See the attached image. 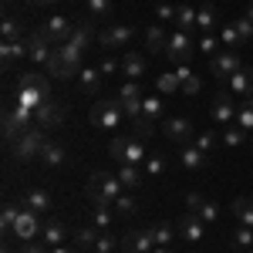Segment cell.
I'll return each mask as SVG.
<instances>
[{
  "mask_svg": "<svg viewBox=\"0 0 253 253\" xmlns=\"http://www.w3.org/2000/svg\"><path fill=\"white\" fill-rule=\"evenodd\" d=\"M17 105H24V108H38V105H44L47 98H51V88H47V78L44 75H38V71H20L17 78Z\"/></svg>",
  "mask_w": 253,
  "mask_h": 253,
  "instance_id": "6da1fadb",
  "label": "cell"
},
{
  "mask_svg": "<svg viewBox=\"0 0 253 253\" xmlns=\"http://www.w3.org/2000/svg\"><path fill=\"white\" fill-rule=\"evenodd\" d=\"M122 179L112 172H105V169H98V172H91V179H88V199L95 203V206H115V199L122 196Z\"/></svg>",
  "mask_w": 253,
  "mask_h": 253,
  "instance_id": "7a4b0ae2",
  "label": "cell"
},
{
  "mask_svg": "<svg viewBox=\"0 0 253 253\" xmlns=\"http://www.w3.org/2000/svg\"><path fill=\"white\" fill-rule=\"evenodd\" d=\"M88 118H91V125L95 128H118L122 125V118H125V108H122V98H101V101H95L91 105V112H88Z\"/></svg>",
  "mask_w": 253,
  "mask_h": 253,
  "instance_id": "3957f363",
  "label": "cell"
},
{
  "mask_svg": "<svg viewBox=\"0 0 253 253\" xmlns=\"http://www.w3.org/2000/svg\"><path fill=\"white\" fill-rule=\"evenodd\" d=\"M44 145H47L44 125H38V122H34V125H31V128H27V132H24L14 145H10V156L17 159V162H31L34 156H41V149H44Z\"/></svg>",
  "mask_w": 253,
  "mask_h": 253,
  "instance_id": "277c9868",
  "label": "cell"
},
{
  "mask_svg": "<svg viewBox=\"0 0 253 253\" xmlns=\"http://www.w3.org/2000/svg\"><path fill=\"white\" fill-rule=\"evenodd\" d=\"M31 125H34V112H31V108H24V105L7 108V112H3V142H7V145H14V142H17Z\"/></svg>",
  "mask_w": 253,
  "mask_h": 253,
  "instance_id": "5b68a950",
  "label": "cell"
},
{
  "mask_svg": "<svg viewBox=\"0 0 253 253\" xmlns=\"http://www.w3.org/2000/svg\"><path fill=\"white\" fill-rule=\"evenodd\" d=\"M108 152H112V159H118V162H132V166H138V162L145 159V142L135 138V135H118V138H112Z\"/></svg>",
  "mask_w": 253,
  "mask_h": 253,
  "instance_id": "8992f818",
  "label": "cell"
},
{
  "mask_svg": "<svg viewBox=\"0 0 253 253\" xmlns=\"http://www.w3.org/2000/svg\"><path fill=\"white\" fill-rule=\"evenodd\" d=\"M240 68H243V61H240L236 51H216L213 61H210V75H213L216 81H230Z\"/></svg>",
  "mask_w": 253,
  "mask_h": 253,
  "instance_id": "52a82bcc",
  "label": "cell"
},
{
  "mask_svg": "<svg viewBox=\"0 0 253 253\" xmlns=\"http://www.w3.org/2000/svg\"><path fill=\"white\" fill-rule=\"evenodd\" d=\"M38 31H41L47 41H51L54 47H61V44H68V41H71V34H75V24H71L68 17H47V20L38 27Z\"/></svg>",
  "mask_w": 253,
  "mask_h": 253,
  "instance_id": "ba28073f",
  "label": "cell"
},
{
  "mask_svg": "<svg viewBox=\"0 0 253 253\" xmlns=\"http://www.w3.org/2000/svg\"><path fill=\"white\" fill-rule=\"evenodd\" d=\"M193 54H196V44L189 41V34L186 31H175L172 38H169V44H166V58L172 61V64H189Z\"/></svg>",
  "mask_w": 253,
  "mask_h": 253,
  "instance_id": "9c48e42d",
  "label": "cell"
},
{
  "mask_svg": "<svg viewBox=\"0 0 253 253\" xmlns=\"http://www.w3.org/2000/svg\"><path fill=\"white\" fill-rule=\"evenodd\" d=\"M132 24H108L105 31H98V44L101 47H125L132 41Z\"/></svg>",
  "mask_w": 253,
  "mask_h": 253,
  "instance_id": "30bf717a",
  "label": "cell"
},
{
  "mask_svg": "<svg viewBox=\"0 0 253 253\" xmlns=\"http://www.w3.org/2000/svg\"><path fill=\"white\" fill-rule=\"evenodd\" d=\"M152 250H156L152 230H132V233L122 236V253H152Z\"/></svg>",
  "mask_w": 253,
  "mask_h": 253,
  "instance_id": "8fae6325",
  "label": "cell"
},
{
  "mask_svg": "<svg viewBox=\"0 0 253 253\" xmlns=\"http://www.w3.org/2000/svg\"><path fill=\"white\" fill-rule=\"evenodd\" d=\"M34 122H38V125H44V128H58L61 122H64V108H61L54 98H47L44 105H38V108H34Z\"/></svg>",
  "mask_w": 253,
  "mask_h": 253,
  "instance_id": "7c38bea8",
  "label": "cell"
},
{
  "mask_svg": "<svg viewBox=\"0 0 253 253\" xmlns=\"http://www.w3.org/2000/svg\"><path fill=\"white\" fill-rule=\"evenodd\" d=\"M236 112H240V108H236V95L233 91H216L213 95V118L219 122V125H226Z\"/></svg>",
  "mask_w": 253,
  "mask_h": 253,
  "instance_id": "4fadbf2b",
  "label": "cell"
},
{
  "mask_svg": "<svg viewBox=\"0 0 253 253\" xmlns=\"http://www.w3.org/2000/svg\"><path fill=\"white\" fill-rule=\"evenodd\" d=\"M14 236H20L24 243H27V240H34V236H41V219H38V213L20 210L17 223H14Z\"/></svg>",
  "mask_w": 253,
  "mask_h": 253,
  "instance_id": "5bb4252c",
  "label": "cell"
},
{
  "mask_svg": "<svg viewBox=\"0 0 253 253\" xmlns=\"http://www.w3.org/2000/svg\"><path fill=\"white\" fill-rule=\"evenodd\" d=\"M75 233H68V226L61 223V219H47V223H41V240L47 243V247H64V240Z\"/></svg>",
  "mask_w": 253,
  "mask_h": 253,
  "instance_id": "9a60e30c",
  "label": "cell"
},
{
  "mask_svg": "<svg viewBox=\"0 0 253 253\" xmlns=\"http://www.w3.org/2000/svg\"><path fill=\"white\" fill-rule=\"evenodd\" d=\"M27 51H31V61H34V64H47L51 54H54V51H51V41L44 38L41 31H34V34L27 38Z\"/></svg>",
  "mask_w": 253,
  "mask_h": 253,
  "instance_id": "2e32d148",
  "label": "cell"
},
{
  "mask_svg": "<svg viewBox=\"0 0 253 253\" xmlns=\"http://www.w3.org/2000/svg\"><path fill=\"white\" fill-rule=\"evenodd\" d=\"M20 58H31V51H27V41H3V47H0V61H3V68L10 71Z\"/></svg>",
  "mask_w": 253,
  "mask_h": 253,
  "instance_id": "e0dca14e",
  "label": "cell"
},
{
  "mask_svg": "<svg viewBox=\"0 0 253 253\" xmlns=\"http://www.w3.org/2000/svg\"><path fill=\"white\" fill-rule=\"evenodd\" d=\"M162 128H166V135L172 138L175 145H186V142L193 138V122H189V118H169Z\"/></svg>",
  "mask_w": 253,
  "mask_h": 253,
  "instance_id": "ac0fdd59",
  "label": "cell"
},
{
  "mask_svg": "<svg viewBox=\"0 0 253 253\" xmlns=\"http://www.w3.org/2000/svg\"><path fill=\"white\" fill-rule=\"evenodd\" d=\"M230 91L233 95H243V98H253V68H240L233 78H230Z\"/></svg>",
  "mask_w": 253,
  "mask_h": 253,
  "instance_id": "d6986e66",
  "label": "cell"
},
{
  "mask_svg": "<svg viewBox=\"0 0 253 253\" xmlns=\"http://www.w3.org/2000/svg\"><path fill=\"white\" fill-rule=\"evenodd\" d=\"M203 233H206V223L196 213H182V219H179V236H186V240H203Z\"/></svg>",
  "mask_w": 253,
  "mask_h": 253,
  "instance_id": "ffe728a7",
  "label": "cell"
},
{
  "mask_svg": "<svg viewBox=\"0 0 253 253\" xmlns=\"http://www.w3.org/2000/svg\"><path fill=\"white\" fill-rule=\"evenodd\" d=\"M230 213H233V219L240 223V226H250L253 230V199L250 196H236L233 206H230Z\"/></svg>",
  "mask_w": 253,
  "mask_h": 253,
  "instance_id": "44dd1931",
  "label": "cell"
},
{
  "mask_svg": "<svg viewBox=\"0 0 253 253\" xmlns=\"http://www.w3.org/2000/svg\"><path fill=\"white\" fill-rule=\"evenodd\" d=\"M145 54H138V51H125V58H122V71L128 75V81H135L145 75Z\"/></svg>",
  "mask_w": 253,
  "mask_h": 253,
  "instance_id": "7402d4cb",
  "label": "cell"
},
{
  "mask_svg": "<svg viewBox=\"0 0 253 253\" xmlns=\"http://www.w3.org/2000/svg\"><path fill=\"white\" fill-rule=\"evenodd\" d=\"M179 162H182V169H189V172H199V169H206L210 156H206L203 149H196V145H186V149H182V156H179Z\"/></svg>",
  "mask_w": 253,
  "mask_h": 253,
  "instance_id": "603a6c76",
  "label": "cell"
},
{
  "mask_svg": "<svg viewBox=\"0 0 253 253\" xmlns=\"http://www.w3.org/2000/svg\"><path fill=\"white\" fill-rule=\"evenodd\" d=\"M24 210H31V213H47L51 210V196H47V189H27V196H24Z\"/></svg>",
  "mask_w": 253,
  "mask_h": 253,
  "instance_id": "cb8c5ba5",
  "label": "cell"
},
{
  "mask_svg": "<svg viewBox=\"0 0 253 253\" xmlns=\"http://www.w3.org/2000/svg\"><path fill=\"white\" fill-rule=\"evenodd\" d=\"M101 71L98 68H84V71H78V88L84 91V95H98L101 91Z\"/></svg>",
  "mask_w": 253,
  "mask_h": 253,
  "instance_id": "d4e9b609",
  "label": "cell"
},
{
  "mask_svg": "<svg viewBox=\"0 0 253 253\" xmlns=\"http://www.w3.org/2000/svg\"><path fill=\"white\" fill-rule=\"evenodd\" d=\"M41 159H44L47 169H61V166L68 162V152H64V145H58V142H47V145L41 149Z\"/></svg>",
  "mask_w": 253,
  "mask_h": 253,
  "instance_id": "484cf974",
  "label": "cell"
},
{
  "mask_svg": "<svg viewBox=\"0 0 253 253\" xmlns=\"http://www.w3.org/2000/svg\"><path fill=\"white\" fill-rule=\"evenodd\" d=\"M47 75H51V78H58V81H68V78H78V68H71L68 61H61L58 51H54L51 61H47Z\"/></svg>",
  "mask_w": 253,
  "mask_h": 253,
  "instance_id": "4316f807",
  "label": "cell"
},
{
  "mask_svg": "<svg viewBox=\"0 0 253 253\" xmlns=\"http://www.w3.org/2000/svg\"><path fill=\"white\" fill-rule=\"evenodd\" d=\"M145 44H149V51H152V54H166V44H169V38H166V31H162L159 24H152V27L145 31Z\"/></svg>",
  "mask_w": 253,
  "mask_h": 253,
  "instance_id": "83f0119b",
  "label": "cell"
},
{
  "mask_svg": "<svg viewBox=\"0 0 253 253\" xmlns=\"http://www.w3.org/2000/svg\"><path fill=\"white\" fill-rule=\"evenodd\" d=\"M58 51V58L61 61H68L71 68H81V58H84V51H81L75 41H68V44H61V47H54Z\"/></svg>",
  "mask_w": 253,
  "mask_h": 253,
  "instance_id": "f1b7e54d",
  "label": "cell"
},
{
  "mask_svg": "<svg viewBox=\"0 0 253 253\" xmlns=\"http://www.w3.org/2000/svg\"><path fill=\"white\" fill-rule=\"evenodd\" d=\"M118 179H122V186L135 189V186H142V169H138V166H132V162H122V169H118Z\"/></svg>",
  "mask_w": 253,
  "mask_h": 253,
  "instance_id": "f546056e",
  "label": "cell"
},
{
  "mask_svg": "<svg viewBox=\"0 0 253 253\" xmlns=\"http://www.w3.org/2000/svg\"><path fill=\"white\" fill-rule=\"evenodd\" d=\"M152 132H156V118H149V115H138V118H132V135L135 138H152Z\"/></svg>",
  "mask_w": 253,
  "mask_h": 253,
  "instance_id": "4dcf8cb0",
  "label": "cell"
},
{
  "mask_svg": "<svg viewBox=\"0 0 253 253\" xmlns=\"http://www.w3.org/2000/svg\"><path fill=\"white\" fill-rule=\"evenodd\" d=\"M0 34H3V41H24V20L3 17V24H0Z\"/></svg>",
  "mask_w": 253,
  "mask_h": 253,
  "instance_id": "1f68e13d",
  "label": "cell"
},
{
  "mask_svg": "<svg viewBox=\"0 0 253 253\" xmlns=\"http://www.w3.org/2000/svg\"><path fill=\"white\" fill-rule=\"evenodd\" d=\"M175 75H179V84H182V91H186V95H196V91L203 88V81L196 78V75L189 71V68H186V64H179V71H175Z\"/></svg>",
  "mask_w": 253,
  "mask_h": 253,
  "instance_id": "d6a6232c",
  "label": "cell"
},
{
  "mask_svg": "<svg viewBox=\"0 0 253 253\" xmlns=\"http://www.w3.org/2000/svg\"><path fill=\"white\" fill-rule=\"evenodd\" d=\"M17 216H20V206H14V203H3V210H0V230H3V233H14Z\"/></svg>",
  "mask_w": 253,
  "mask_h": 253,
  "instance_id": "836d02e7",
  "label": "cell"
},
{
  "mask_svg": "<svg viewBox=\"0 0 253 253\" xmlns=\"http://www.w3.org/2000/svg\"><path fill=\"white\" fill-rule=\"evenodd\" d=\"M216 24V7L213 3H206V7H199L196 10V27L203 31V34H210V27Z\"/></svg>",
  "mask_w": 253,
  "mask_h": 253,
  "instance_id": "e575fe53",
  "label": "cell"
},
{
  "mask_svg": "<svg viewBox=\"0 0 253 253\" xmlns=\"http://www.w3.org/2000/svg\"><path fill=\"white\" fill-rule=\"evenodd\" d=\"M156 88L162 91V95H175L182 84H179V75H175V71H166V75H159V78H156Z\"/></svg>",
  "mask_w": 253,
  "mask_h": 253,
  "instance_id": "d590c367",
  "label": "cell"
},
{
  "mask_svg": "<svg viewBox=\"0 0 253 253\" xmlns=\"http://www.w3.org/2000/svg\"><path fill=\"white\" fill-rule=\"evenodd\" d=\"M175 24H179V31H189V27H196V7H189V3L175 7Z\"/></svg>",
  "mask_w": 253,
  "mask_h": 253,
  "instance_id": "8d00e7d4",
  "label": "cell"
},
{
  "mask_svg": "<svg viewBox=\"0 0 253 253\" xmlns=\"http://www.w3.org/2000/svg\"><path fill=\"white\" fill-rule=\"evenodd\" d=\"M236 125H240L243 132H253V98H247V101L240 105V112H236Z\"/></svg>",
  "mask_w": 253,
  "mask_h": 253,
  "instance_id": "74e56055",
  "label": "cell"
},
{
  "mask_svg": "<svg viewBox=\"0 0 253 253\" xmlns=\"http://www.w3.org/2000/svg\"><path fill=\"white\" fill-rule=\"evenodd\" d=\"M152 240H156V247H169L175 240V230L169 223H159V226H152Z\"/></svg>",
  "mask_w": 253,
  "mask_h": 253,
  "instance_id": "f35d334b",
  "label": "cell"
},
{
  "mask_svg": "<svg viewBox=\"0 0 253 253\" xmlns=\"http://www.w3.org/2000/svg\"><path fill=\"white\" fill-rule=\"evenodd\" d=\"M118 98H122V101H142V84H138V81H125V84H122V88H118Z\"/></svg>",
  "mask_w": 253,
  "mask_h": 253,
  "instance_id": "ab89813d",
  "label": "cell"
},
{
  "mask_svg": "<svg viewBox=\"0 0 253 253\" xmlns=\"http://www.w3.org/2000/svg\"><path fill=\"white\" fill-rule=\"evenodd\" d=\"M112 14V0H88V17L91 20H101Z\"/></svg>",
  "mask_w": 253,
  "mask_h": 253,
  "instance_id": "60d3db41",
  "label": "cell"
},
{
  "mask_svg": "<svg viewBox=\"0 0 253 253\" xmlns=\"http://www.w3.org/2000/svg\"><path fill=\"white\" fill-rule=\"evenodd\" d=\"M98 226H84V230H78V233H75V247H95L98 243Z\"/></svg>",
  "mask_w": 253,
  "mask_h": 253,
  "instance_id": "b9f144b4",
  "label": "cell"
},
{
  "mask_svg": "<svg viewBox=\"0 0 253 253\" xmlns=\"http://www.w3.org/2000/svg\"><path fill=\"white\" fill-rule=\"evenodd\" d=\"M118 247H122V236H108L105 230H101V236H98V243H95V250H98V253H115Z\"/></svg>",
  "mask_w": 253,
  "mask_h": 253,
  "instance_id": "7bdbcfd3",
  "label": "cell"
},
{
  "mask_svg": "<svg viewBox=\"0 0 253 253\" xmlns=\"http://www.w3.org/2000/svg\"><path fill=\"white\" fill-rule=\"evenodd\" d=\"M233 247H240V250H253V230H250V226H236Z\"/></svg>",
  "mask_w": 253,
  "mask_h": 253,
  "instance_id": "ee69618b",
  "label": "cell"
},
{
  "mask_svg": "<svg viewBox=\"0 0 253 253\" xmlns=\"http://www.w3.org/2000/svg\"><path fill=\"white\" fill-rule=\"evenodd\" d=\"M216 142H219V138H216L213 128H210V132H199V135H196V149H203V152L210 156V152L216 149Z\"/></svg>",
  "mask_w": 253,
  "mask_h": 253,
  "instance_id": "f6af8a7d",
  "label": "cell"
},
{
  "mask_svg": "<svg viewBox=\"0 0 253 253\" xmlns=\"http://www.w3.org/2000/svg\"><path fill=\"white\" fill-rule=\"evenodd\" d=\"M196 216H199L203 223H216V216H219V206H216V203H210V199H203V206L196 210Z\"/></svg>",
  "mask_w": 253,
  "mask_h": 253,
  "instance_id": "bcb514c9",
  "label": "cell"
},
{
  "mask_svg": "<svg viewBox=\"0 0 253 253\" xmlns=\"http://www.w3.org/2000/svg\"><path fill=\"white\" fill-rule=\"evenodd\" d=\"M233 27H236V38H240V44H250V41H253V20L240 17Z\"/></svg>",
  "mask_w": 253,
  "mask_h": 253,
  "instance_id": "7dc6e473",
  "label": "cell"
},
{
  "mask_svg": "<svg viewBox=\"0 0 253 253\" xmlns=\"http://www.w3.org/2000/svg\"><path fill=\"white\" fill-rule=\"evenodd\" d=\"M135 210H138V206H135V199H132V196H118V199H115V213L118 216H132Z\"/></svg>",
  "mask_w": 253,
  "mask_h": 253,
  "instance_id": "c3c4849f",
  "label": "cell"
},
{
  "mask_svg": "<svg viewBox=\"0 0 253 253\" xmlns=\"http://www.w3.org/2000/svg\"><path fill=\"white\" fill-rule=\"evenodd\" d=\"M142 115L159 118L162 115V101H159V98H142Z\"/></svg>",
  "mask_w": 253,
  "mask_h": 253,
  "instance_id": "681fc988",
  "label": "cell"
},
{
  "mask_svg": "<svg viewBox=\"0 0 253 253\" xmlns=\"http://www.w3.org/2000/svg\"><path fill=\"white\" fill-rule=\"evenodd\" d=\"M95 226L98 230H108L112 226V210L108 206H95Z\"/></svg>",
  "mask_w": 253,
  "mask_h": 253,
  "instance_id": "f907efd6",
  "label": "cell"
},
{
  "mask_svg": "<svg viewBox=\"0 0 253 253\" xmlns=\"http://www.w3.org/2000/svg\"><path fill=\"white\" fill-rule=\"evenodd\" d=\"M223 142H226V145H243V142H247V132H243L240 125H236V128H226V132H223Z\"/></svg>",
  "mask_w": 253,
  "mask_h": 253,
  "instance_id": "816d5d0a",
  "label": "cell"
},
{
  "mask_svg": "<svg viewBox=\"0 0 253 253\" xmlns=\"http://www.w3.org/2000/svg\"><path fill=\"white\" fill-rule=\"evenodd\" d=\"M166 169H169V166H166V159H162V156H149V162H145V172H149V175H162Z\"/></svg>",
  "mask_w": 253,
  "mask_h": 253,
  "instance_id": "f5cc1de1",
  "label": "cell"
},
{
  "mask_svg": "<svg viewBox=\"0 0 253 253\" xmlns=\"http://www.w3.org/2000/svg\"><path fill=\"white\" fill-rule=\"evenodd\" d=\"M196 51H203L206 58H210V54H216V38H213V34H203V41L196 44Z\"/></svg>",
  "mask_w": 253,
  "mask_h": 253,
  "instance_id": "db71d44e",
  "label": "cell"
},
{
  "mask_svg": "<svg viewBox=\"0 0 253 253\" xmlns=\"http://www.w3.org/2000/svg\"><path fill=\"white\" fill-rule=\"evenodd\" d=\"M223 44H226V47L240 44V38H236V27H233V24H226V27H223Z\"/></svg>",
  "mask_w": 253,
  "mask_h": 253,
  "instance_id": "11a10c76",
  "label": "cell"
},
{
  "mask_svg": "<svg viewBox=\"0 0 253 253\" xmlns=\"http://www.w3.org/2000/svg\"><path fill=\"white\" fill-rule=\"evenodd\" d=\"M156 17L159 20H172L175 17V7H172V3H159V7H156Z\"/></svg>",
  "mask_w": 253,
  "mask_h": 253,
  "instance_id": "9f6ffc18",
  "label": "cell"
},
{
  "mask_svg": "<svg viewBox=\"0 0 253 253\" xmlns=\"http://www.w3.org/2000/svg\"><path fill=\"white\" fill-rule=\"evenodd\" d=\"M24 253H51V247H47L44 240H41V243H34V240H27V243H24Z\"/></svg>",
  "mask_w": 253,
  "mask_h": 253,
  "instance_id": "6f0895ef",
  "label": "cell"
},
{
  "mask_svg": "<svg viewBox=\"0 0 253 253\" xmlns=\"http://www.w3.org/2000/svg\"><path fill=\"white\" fill-rule=\"evenodd\" d=\"M115 68H122V61H115V58H105V61H101V68H98V71H101V75H112Z\"/></svg>",
  "mask_w": 253,
  "mask_h": 253,
  "instance_id": "680465c9",
  "label": "cell"
},
{
  "mask_svg": "<svg viewBox=\"0 0 253 253\" xmlns=\"http://www.w3.org/2000/svg\"><path fill=\"white\" fill-rule=\"evenodd\" d=\"M186 206H189V213H196V210H199V206H203V196H199V193L186 196Z\"/></svg>",
  "mask_w": 253,
  "mask_h": 253,
  "instance_id": "91938a15",
  "label": "cell"
},
{
  "mask_svg": "<svg viewBox=\"0 0 253 253\" xmlns=\"http://www.w3.org/2000/svg\"><path fill=\"white\" fill-rule=\"evenodd\" d=\"M51 253H75V250H71V247L64 243V247H51Z\"/></svg>",
  "mask_w": 253,
  "mask_h": 253,
  "instance_id": "94428289",
  "label": "cell"
},
{
  "mask_svg": "<svg viewBox=\"0 0 253 253\" xmlns=\"http://www.w3.org/2000/svg\"><path fill=\"white\" fill-rule=\"evenodd\" d=\"M34 7H47V3H58V0H31Z\"/></svg>",
  "mask_w": 253,
  "mask_h": 253,
  "instance_id": "6125c7cd",
  "label": "cell"
},
{
  "mask_svg": "<svg viewBox=\"0 0 253 253\" xmlns=\"http://www.w3.org/2000/svg\"><path fill=\"white\" fill-rule=\"evenodd\" d=\"M243 17H247V20H253V3L247 7V14H243Z\"/></svg>",
  "mask_w": 253,
  "mask_h": 253,
  "instance_id": "be15d7a7",
  "label": "cell"
},
{
  "mask_svg": "<svg viewBox=\"0 0 253 253\" xmlns=\"http://www.w3.org/2000/svg\"><path fill=\"white\" fill-rule=\"evenodd\" d=\"M152 253H172V250H169V247H156Z\"/></svg>",
  "mask_w": 253,
  "mask_h": 253,
  "instance_id": "e7e4bbea",
  "label": "cell"
},
{
  "mask_svg": "<svg viewBox=\"0 0 253 253\" xmlns=\"http://www.w3.org/2000/svg\"><path fill=\"white\" fill-rule=\"evenodd\" d=\"M250 253H253V250H250Z\"/></svg>",
  "mask_w": 253,
  "mask_h": 253,
  "instance_id": "03108f58",
  "label": "cell"
},
{
  "mask_svg": "<svg viewBox=\"0 0 253 253\" xmlns=\"http://www.w3.org/2000/svg\"><path fill=\"white\" fill-rule=\"evenodd\" d=\"M95 253H98V250H95Z\"/></svg>",
  "mask_w": 253,
  "mask_h": 253,
  "instance_id": "003e7915",
  "label": "cell"
}]
</instances>
